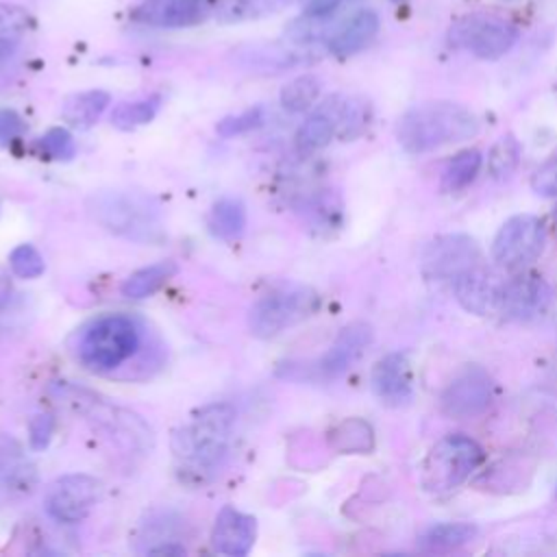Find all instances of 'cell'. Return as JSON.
Returning a JSON list of instances; mask_svg holds the SVG:
<instances>
[{"mask_svg":"<svg viewBox=\"0 0 557 557\" xmlns=\"http://www.w3.org/2000/svg\"><path fill=\"white\" fill-rule=\"evenodd\" d=\"M479 133V117L448 100L422 102L407 109L396 126L398 144L411 152L422 154L446 144H457L470 139Z\"/></svg>","mask_w":557,"mask_h":557,"instance_id":"1","label":"cell"},{"mask_svg":"<svg viewBox=\"0 0 557 557\" xmlns=\"http://www.w3.org/2000/svg\"><path fill=\"white\" fill-rule=\"evenodd\" d=\"M233 424L235 409L228 403L207 405L191 418V422L174 431L172 450L194 468H213L228 450Z\"/></svg>","mask_w":557,"mask_h":557,"instance_id":"2","label":"cell"},{"mask_svg":"<svg viewBox=\"0 0 557 557\" xmlns=\"http://www.w3.org/2000/svg\"><path fill=\"white\" fill-rule=\"evenodd\" d=\"M139 326L124 313L94 320L78 339V359L91 372H109L128 361L139 348Z\"/></svg>","mask_w":557,"mask_h":557,"instance_id":"3","label":"cell"},{"mask_svg":"<svg viewBox=\"0 0 557 557\" xmlns=\"http://www.w3.org/2000/svg\"><path fill=\"white\" fill-rule=\"evenodd\" d=\"M94 218L111 233L133 242L161 239L157 207L135 191H98L89 200Z\"/></svg>","mask_w":557,"mask_h":557,"instance_id":"4","label":"cell"},{"mask_svg":"<svg viewBox=\"0 0 557 557\" xmlns=\"http://www.w3.org/2000/svg\"><path fill=\"white\" fill-rule=\"evenodd\" d=\"M485 459L483 448L468 435L453 433L440 437L420 466L422 487L431 494H444L461 485Z\"/></svg>","mask_w":557,"mask_h":557,"instance_id":"5","label":"cell"},{"mask_svg":"<svg viewBox=\"0 0 557 557\" xmlns=\"http://www.w3.org/2000/svg\"><path fill=\"white\" fill-rule=\"evenodd\" d=\"M65 398L94 426L104 431L122 450H128V453L133 450V453H141V455L152 450L154 433L137 413H133L124 407L111 405L87 389L67 387Z\"/></svg>","mask_w":557,"mask_h":557,"instance_id":"6","label":"cell"},{"mask_svg":"<svg viewBox=\"0 0 557 557\" xmlns=\"http://www.w3.org/2000/svg\"><path fill=\"white\" fill-rule=\"evenodd\" d=\"M320 307L318 294L307 285H281L250 307L248 329L255 337L268 339L313 315Z\"/></svg>","mask_w":557,"mask_h":557,"instance_id":"7","label":"cell"},{"mask_svg":"<svg viewBox=\"0 0 557 557\" xmlns=\"http://www.w3.org/2000/svg\"><path fill=\"white\" fill-rule=\"evenodd\" d=\"M544 246V222L537 215L518 213L505 220L498 228L492 242V257L500 268L509 272H520L542 255Z\"/></svg>","mask_w":557,"mask_h":557,"instance_id":"8","label":"cell"},{"mask_svg":"<svg viewBox=\"0 0 557 557\" xmlns=\"http://www.w3.org/2000/svg\"><path fill=\"white\" fill-rule=\"evenodd\" d=\"M450 41L470 50L479 59L494 61L513 48L518 41V28L505 17L492 13H474L459 20L450 28Z\"/></svg>","mask_w":557,"mask_h":557,"instance_id":"9","label":"cell"},{"mask_svg":"<svg viewBox=\"0 0 557 557\" xmlns=\"http://www.w3.org/2000/svg\"><path fill=\"white\" fill-rule=\"evenodd\" d=\"M100 498V481L96 476L74 472L54 479L44 496L46 513L63 524H76L87 518Z\"/></svg>","mask_w":557,"mask_h":557,"instance_id":"10","label":"cell"},{"mask_svg":"<svg viewBox=\"0 0 557 557\" xmlns=\"http://www.w3.org/2000/svg\"><path fill=\"white\" fill-rule=\"evenodd\" d=\"M481 263L479 244L463 233H446L431 239L422 250V272L429 278L455 281L461 272Z\"/></svg>","mask_w":557,"mask_h":557,"instance_id":"11","label":"cell"},{"mask_svg":"<svg viewBox=\"0 0 557 557\" xmlns=\"http://www.w3.org/2000/svg\"><path fill=\"white\" fill-rule=\"evenodd\" d=\"M553 300L550 283L535 272H520L503 281L496 309L507 320H533L542 315Z\"/></svg>","mask_w":557,"mask_h":557,"instance_id":"12","label":"cell"},{"mask_svg":"<svg viewBox=\"0 0 557 557\" xmlns=\"http://www.w3.org/2000/svg\"><path fill=\"white\" fill-rule=\"evenodd\" d=\"M220 0H141L131 17L154 28H187L215 15Z\"/></svg>","mask_w":557,"mask_h":557,"instance_id":"13","label":"cell"},{"mask_svg":"<svg viewBox=\"0 0 557 557\" xmlns=\"http://www.w3.org/2000/svg\"><path fill=\"white\" fill-rule=\"evenodd\" d=\"M492 403V383L479 368H468L455 376L442 392V413L453 420H466L481 416Z\"/></svg>","mask_w":557,"mask_h":557,"instance_id":"14","label":"cell"},{"mask_svg":"<svg viewBox=\"0 0 557 557\" xmlns=\"http://www.w3.org/2000/svg\"><path fill=\"white\" fill-rule=\"evenodd\" d=\"M372 389L376 398L392 407H403L413 396L411 385V366L405 352H387L383 355L370 374Z\"/></svg>","mask_w":557,"mask_h":557,"instance_id":"15","label":"cell"},{"mask_svg":"<svg viewBox=\"0 0 557 557\" xmlns=\"http://www.w3.org/2000/svg\"><path fill=\"white\" fill-rule=\"evenodd\" d=\"M257 537V520L231 505H224L211 531V544L218 553L228 557H244L250 553Z\"/></svg>","mask_w":557,"mask_h":557,"instance_id":"16","label":"cell"},{"mask_svg":"<svg viewBox=\"0 0 557 557\" xmlns=\"http://www.w3.org/2000/svg\"><path fill=\"white\" fill-rule=\"evenodd\" d=\"M372 342V326L366 322H350L344 326L329 350L320 357L318 370L322 376L333 379L344 374L370 346Z\"/></svg>","mask_w":557,"mask_h":557,"instance_id":"17","label":"cell"},{"mask_svg":"<svg viewBox=\"0 0 557 557\" xmlns=\"http://www.w3.org/2000/svg\"><path fill=\"white\" fill-rule=\"evenodd\" d=\"M500 285L503 281H498V276L483 263L472 265L453 281L455 298L459 300V305L466 311L479 315L487 313L490 309H496Z\"/></svg>","mask_w":557,"mask_h":557,"instance_id":"18","label":"cell"},{"mask_svg":"<svg viewBox=\"0 0 557 557\" xmlns=\"http://www.w3.org/2000/svg\"><path fill=\"white\" fill-rule=\"evenodd\" d=\"M379 33V15L372 9H357L348 17L335 22L324 46L335 57H348L366 48Z\"/></svg>","mask_w":557,"mask_h":557,"instance_id":"19","label":"cell"},{"mask_svg":"<svg viewBox=\"0 0 557 557\" xmlns=\"http://www.w3.org/2000/svg\"><path fill=\"white\" fill-rule=\"evenodd\" d=\"M342 104H344V98L333 96L300 124V128L296 133V148L302 154H311V152L324 148L333 139V135L337 133Z\"/></svg>","mask_w":557,"mask_h":557,"instance_id":"20","label":"cell"},{"mask_svg":"<svg viewBox=\"0 0 557 557\" xmlns=\"http://www.w3.org/2000/svg\"><path fill=\"white\" fill-rule=\"evenodd\" d=\"M109 94L102 89H87L72 94L63 100L61 115L74 128H89L109 107Z\"/></svg>","mask_w":557,"mask_h":557,"instance_id":"21","label":"cell"},{"mask_svg":"<svg viewBox=\"0 0 557 557\" xmlns=\"http://www.w3.org/2000/svg\"><path fill=\"white\" fill-rule=\"evenodd\" d=\"M176 272H178V265L172 259L157 261V263L135 270L131 276H126L120 292H122V296L133 298V300L148 298L154 292H159Z\"/></svg>","mask_w":557,"mask_h":557,"instance_id":"22","label":"cell"},{"mask_svg":"<svg viewBox=\"0 0 557 557\" xmlns=\"http://www.w3.org/2000/svg\"><path fill=\"white\" fill-rule=\"evenodd\" d=\"M476 537V527L470 522H440L429 527L420 535V548L424 553H450Z\"/></svg>","mask_w":557,"mask_h":557,"instance_id":"23","label":"cell"},{"mask_svg":"<svg viewBox=\"0 0 557 557\" xmlns=\"http://www.w3.org/2000/svg\"><path fill=\"white\" fill-rule=\"evenodd\" d=\"M294 2L296 0H220L215 20L220 24H242L274 15Z\"/></svg>","mask_w":557,"mask_h":557,"instance_id":"24","label":"cell"},{"mask_svg":"<svg viewBox=\"0 0 557 557\" xmlns=\"http://www.w3.org/2000/svg\"><path fill=\"white\" fill-rule=\"evenodd\" d=\"M209 231L213 237L231 242L246 228V207L237 198H220L209 211Z\"/></svg>","mask_w":557,"mask_h":557,"instance_id":"25","label":"cell"},{"mask_svg":"<svg viewBox=\"0 0 557 557\" xmlns=\"http://www.w3.org/2000/svg\"><path fill=\"white\" fill-rule=\"evenodd\" d=\"M329 444L337 453H370L374 448V433L366 420L346 418L329 433Z\"/></svg>","mask_w":557,"mask_h":557,"instance_id":"26","label":"cell"},{"mask_svg":"<svg viewBox=\"0 0 557 557\" xmlns=\"http://www.w3.org/2000/svg\"><path fill=\"white\" fill-rule=\"evenodd\" d=\"M481 161H483V157L476 148H466V150L457 152L442 172V189L459 191V189L468 187L476 178V174L481 170Z\"/></svg>","mask_w":557,"mask_h":557,"instance_id":"27","label":"cell"},{"mask_svg":"<svg viewBox=\"0 0 557 557\" xmlns=\"http://www.w3.org/2000/svg\"><path fill=\"white\" fill-rule=\"evenodd\" d=\"M161 107V96H148L144 100L122 102L111 113V124L120 131H133L137 126L148 124Z\"/></svg>","mask_w":557,"mask_h":557,"instance_id":"28","label":"cell"},{"mask_svg":"<svg viewBox=\"0 0 557 557\" xmlns=\"http://www.w3.org/2000/svg\"><path fill=\"white\" fill-rule=\"evenodd\" d=\"M320 96V81L315 76H298L281 89V104L289 113L307 111Z\"/></svg>","mask_w":557,"mask_h":557,"instance_id":"29","label":"cell"},{"mask_svg":"<svg viewBox=\"0 0 557 557\" xmlns=\"http://www.w3.org/2000/svg\"><path fill=\"white\" fill-rule=\"evenodd\" d=\"M518 159H520V144L507 135V137H500L494 148L490 150V157H487V165H490V174L494 178H505L509 176L516 165H518Z\"/></svg>","mask_w":557,"mask_h":557,"instance_id":"30","label":"cell"},{"mask_svg":"<svg viewBox=\"0 0 557 557\" xmlns=\"http://www.w3.org/2000/svg\"><path fill=\"white\" fill-rule=\"evenodd\" d=\"M9 268L20 278H37L44 274L46 261L33 244H17L9 252Z\"/></svg>","mask_w":557,"mask_h":557,"instance_id":"31","label":"cell"},{"mask_svg":"<svg viewBox=\"0 0 557 557\" xmlns=\"http://www.w3.org/2000/svg\"><path fill=\"white\" fill-rule=\"evenodd\" d=\"M37 148L48 159H54V161H70L74 157V152H76V146H74V139H72L70 131H65L61 126H54V128L46 131L39 137Z\"/></svg>","mask_w":557,"mask_h":557,"instance_id":"32","label":"cell"},{"mask_svg":"<svg viewBox=\"0 0 557 557\" xmlns=\"http://www.w3.org/2000/svg\"><path fill=\"white\" fill-rule=\"evenodd\" d=\"M28 13L15 4H0V39L2 41H17L28 30Z\"/></svg>","mask_w":557,"mask_h":557,"instance_id":"33","label":"cell"},{"mask_svg":"<svg viewBox=\"0 0 557 557\" xmlns=\"http://www.w3.org/2000/svg\"><path fill=\"white\" fill-rule=\"evenodd\" d=\"M263 124V109L261 107H255V109H248V111H242L237 115H228L224 117L222 122H218L215 131L218 135L222 137H235V135H242V133H248L257 126Z\"/></svg>","mask_w":557,"mask_h":557,"instance_id":"34","label":"cell"},{"mask_svg":"<svg viewBox=\"0 0 557 557\" xmlns=\"http://www.w3.org/2000/svg\"><path fill=\"white\" fill-rule=\"evenodd\" d=\"M531 189L544 198H557V154L546 159L531 176Z\"/></svg>","mask_w":557,"mask_h":557,"instance_id":"35","label":"cell"},{"mask_svg":"<svg viewBox=\"0 0 557 557\" xmlns=\"http://www.w3.org/2000/svg\"><path fill=\"white\" fill-rule=\"evenodd\" d=\"M54 433V418L48 413H39L28 422V442L33 450H44Z\"/></svg>","mask_w":557,"mask_h":557,"instance_id":"36","label":"cell"},{"mask_svg":"<svg viewBox=\"0 0 557 557\" xmlns=\"http://www.w3.org/2000/svg\"><path fill=\"white\" fill-rule=\"evenodd\" d=\"M24 120L13 109H0V146H11L24 133Z\"/></svg>","mask_w":557,"mask_h":557,"instance_id":"37","label":"cell"},{"mask_svg":"<svg viewBox=\"0 0 557 557\" xmlns=\"http://www.w3.org/2000/svg\"><path fill=\"white\" fill-rule=\"evenodd\" d=\"M350 0H305V13L313 20H333Z\"/></svg>","mask_w":557,"mask_h":557,"instance_id":"38","label":"cell"},{"mask_svg":"<svg viewBox=\"0 0 557 557\" xmlns=\"http://www.w3.org/2000/svg\"><path fill=\"white\" fill-rule=\"evenodd\" d=\"M11 294H13L11 276H9V272L4 268H0V307H4L11 300Z\"/></svg>","mask_w":557,"mask_h":557,"instance_id":"39","label":"cell"},{"mask_svg":"<svg viewBox=\"0 0 557 557\" xmlns=\"http://www.w3.org/2000/svg\"><path fill=\"white\" fill-rule=\"evenodd\" d=\"M17 41H2L0 39V63H4L7 59H11L13 57V52L17 50Z\"/></svg>","mask_w":557,"mask_h":557,"instance_id":"40","label":"cell"}]
</instances>
